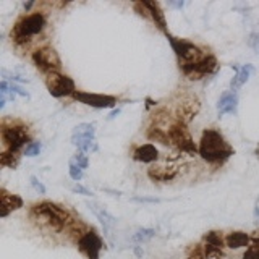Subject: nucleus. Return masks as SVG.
I'll list each match as a JSON object with an SVG mask.
<instances>
[{"mask_svg": "<svg viewBox=\"0 0 259 259\" xmlns=\"http://www.w3.org/2000/svg\"><path fill=\"white\" fill-rule=\"evenodd\" d=\"M198 154L207 164L222 165L233 156L235 149L217 128H206L201 135Z\"/></svg>", "mask_w": 259, "mask_h": 259, "instance_id": "obj_1", "label": "nucleus"}, {"mask_svg": "<svg viewBox=\"0 0 259 259\" xmlns=\"http://www.w3.org/2000/svg\"><path fill=\"white\" fill-rule=\"evenodd\" d=\"M29 215L32 219V222L39 225L40 229H46L54 233L63 232L67 229V225L71 222L67 209L49 201L37 202V204L32 206L29 210Z\"/></svg>", "mask_w": 259, "mask_h": 259, "instance_id": "obj_2", "label": "nucleus"}, {"mask_svg": "<svg viewBox=\"0 0 259 259\" xmlns=\"http://www.w3.org/2000/svg\"><path fill=\"white\" fill-rule=\"evenodd\" d=\"M46 26V18L42 13H31L28 16H23L15 23L12 28V40L18 46L28 44L32 36H37Z\"/></svg>", "mask_w": 259, "mask_h": 259, "instance_id": "obj_3", "label": "nucleus"}, {"mask_svg": "<svg viewBox=\"0 0 259 259\" xmlns=\"http://www.w3.org/2000/svg\"><path fill=\"white\" fill-rule=\"evenodd\" d=\"M0 135H2L4 149L18 152L21 148L29 144V128L20 121H4L0 126Z\"/></svg>", "mask_w": 259, "mask_h": 259, "instance_id": "obj_4", "label": "nucleus"}, {"mask_svg": "<svg viewBox=\"0 0 259 259\" xmlns=\"http://www.w3.org/2000/svg\"><path fill=\"white\" fill-rule=\"evenodd\" d=\"M168 138H170V144L175 146L180 152L190 154V156L198 154V146L194 144V140H193L188 126L180 123V121H175V123L170 125Z\"/></svg>", "mask_w": 259, "mask_h": 259, "instance_id": "obj_5", "label": "nucleus"}, {"mask_svg": "<svg viewBox=\"0 0 259 259\" xmlns=\"http://www.w3.org/2000/svg\"><path fill=\"white\" fill-rule=\"evenodd\" d=\"M167 37H168V42H170V46H172L175 55L178 57V60H180V65L196 63V62L202 60L207 55V54H204L201 51V47L190 42V40L172 37V36H167Z\"/></svg>", "mask_w": 259, "mask_h": 259, "instance_id": "obj_6", "label": "nucleus"}, {"mask_svg": "<svg viewBox=\"0 0 259 259\" xmlns=\"http://www.w3.org/2000/svg\"><path fill=\"white\" fill-rule=\"evenodd\" d=\"M32 62H34L36 67L46 73V75H51V73H60L62 68V60L59 54L54 47H39L32 52Z\"/></svg>", "mask_w": 259, "mask_h": 259, "instance_id": "obj_7", "label": "nucleus"}, {"mask_svg": "<svg viewBox=\"0 0 259 259\" xmlns=\"http://www.w3.org/2000/svg\"><path fill=\"white\" fill-rule=\"evenodd\" d=\"M71 144L79 152H96L99 149V146L96 143V128L93 123H81L75 130H73L71 135Z\"/></svg>", "mask_w": 259, "mask_h": 259, "instance_id": "obj_8", "label": "nucleus"}, {"mask_svg": "<svg viewBox=\"0 0 259 259\" xmlns=\"http://www.w3.org/2000/svg\"><path fill=\"white\" fill-rule=\"evenodd\" d=\"M201 110V101L196 94L193 93H185L180 101L177 102V109H175V117L177 121L188 126L191 121L196 118V115Z\"/></svg>", "mask_w": 259, "mask_h": 259, "instance_id": "obj_9", "label": "nucleus"}, {"mask_svg": "<svg viewBox=\"0 0 259 259\" xmlns=\"http://www.w3.org/2000/svg\"><path fill=\"white\" fill-rule=\"evenodd\" d=\"M180 68L186 78L201 79L204 76L214 75V73L219 70V62L212 54H207L202 60H199L196 63H190V65H180Z\"/></svg>", "mask_w": 259, "mask_h": 259, "instance_id": "obj_10", "label": "nucleus"}, {"mask_svg": "<svg viewBox=\"0 0 259 259\" xmlns=\"http://www.w3.org/2000/svg\"><path fill=\"white\" fill-rule=\"evenodd\" d=\"M46 86L49 89V93L54 97H68V96H75L76 93V86L75 81L70 76L62 75V73H51V75H46Z\"/></svg>", "mask_w": 259, "mask_h": 259, "instance_id": "obj_11", "label": "nucleus"}, {"mask_svg": "<svg viewBox=\"0 0 259 259\" xmlns=\"http://www.w3.org/2000/svg\"><path fill=\"white\" fill-rule=\"evenodd\" d=\"M73 97H75L76 101H79L81 104L89 105V107H94V109H112L117 105V99L109 94H94V93H86V91H76Z\"/></svg>", "mask_w": 259, "mask_h": 259, "instance_id": "obj_12", "label": "nucleus"}, {"mask_svg": "<svg viewBox=\"0 0 259 259\" xmlns=\"http://www.w3.org/2000/svg\"><path fill=\"white\" fill-rule=\"evenodd\" d=\"M102 246V238L96 233V230L84 232L78 240V248L88 256V259H99Z\"/></svg>", "mask_w": 259, "mask_h": 259, "instance_id": "obj_13", "label": "nucleus"}, {"mask_svg": "<svg viewBox=\"0 0 259 259\" xmlns=\"http://www.w3.org/2000/svg\"><path fill=\"white\" fill-rule=\"evenodd\" d=\"M178 174V167L174 164H152L148 168V177L152 182H172Z\"/></svg>", "mask_w": 259, "mask_h": 259, "instance_id": "obj_14", "label": "nucleus"}, {"mask_svg": "<svg viewBox=\"0 0 259 259\" xmlns=\"http://www.w3.org/2000/svg\"><path fill=\"white\" fill-rule=\"evenodd\" d=\"M238 110V94L235 91H225L217 101V115L224 117L229 113H237Z\"/></svg>", "mask_w": 259, "mask_h": 259, "instance_id": "obj_15", "label": "nucleus"}, {"mask_svg": "<svg viewBox=\"0 0 259 259\" xmlns=\"http://www.w3.org/2000/svg\"><path fill=\"white\" fill-rule=\"evenodd\" d=\"M0 201H2V212H0L2 217H7L13 210H18L20 207H23V199L18 194L8 193L5 188L0 190Z\"/></svg>", "mask_w": 259, "mask_h": 259, "instance_id": "obj_16", "label": "nucleus"}, {"mask_svg": "<svg viewBox=\"0 0 259 259\" xmlns=\"http://www.w3.org/2000/svg\"><path fill=\"white\" fill-rule=\"evenodd\" d=\"M133 159L143 164H154L159 159V151L154 144H141L133 151Z\"/></svg>", "mask_w": 259, "mask_h": 259, "instance_id": "obj_17", "label": "nucleus"}, {"mask_svg": "<svg viewBox=\"0 0 259 259\" xmlns=\"http://www.w3.org/2000/svg\"><path fill=\"white\" fill-rule=\"evenodd\" d=\"M225 246L230 249H241V248H249L251 246V237L246 232H230L225 235Z\"/></svg>", "mask_w": 259, "mask_h": 259, "instance_id": "obj_18", "label": "nucleus"}, {"mask_svg": "<svg viewBox=\"0 0 259 259\" xmlns=\"http://www.w3.org/2000/svg\"><path fill=\"white\" fill-rule=\"evenodd\" d=\"M88 207L93 210L94 215H96L97 219H99V222L102 224L104 230L107 232V233H110V230L117 225V219L113 217V215L109 212V210H105V209L101 207L99 204H96V202H88Z\"/></svg>", "mask_w": 259, "mask_h": 259, "instance_id": "obj_19", "label": "nucleus"}, {"mask_svg": "<svg viewBox=\"0 0 259 259\" xmlns=\"http://www.w3.org/2000/svg\"><path fill=\"white\" fill-rule=\"evenodd\" d=\"M144 7H146V10H148V15H149V18L156 23V26L162 31V32H165V34L168 36V32H167V21H165V15L164 12H162V8L157 2H143Z\"/></svg>", "mask_w": 259, "mask_h": 259, "instance_id": "obj_20", "label": "nucleus"}, {"mask_svg": "<svg viewBox=\"0 0 259 259\" xmlns=\"http://www.w3.org/2000/svg\"><path fill=\"white\" fill-rule=\"evenodd\" d=\"M235 70H237V75H235L230 81V91H237V89H240L249 79V76L254 73V67L249 63L243 65L240 68H235Z\"/></svg>", "mask_w": 259, "mask_h": 259, "instance_id": "obj_21", "label": "nucleus"}, {"mask_svg": "<svg viewBox=\"0 0 259 259\" xmlns=\"http://www.w3.org/2000/svg\"><path fill=\"white\" fill-rule=\"evenodd\" d=\"M148 138L151 141H156V143H160L164 146H168L170 144V138H168V132L164 128H160L157 125H152L149 126L148 130Z\"/></svg>", "mask_w": 259, "mask_h": 259, "instance_id": "obj_22", "label": "nucleus"}, {"mask_svg": "<svg viewBox=\"0 0 259 259\" xmlns=\"http://www.w3.org/2000/svg\"><path fill=\"white\" fill-rule=\"evenodd\" d=\"M18 162H20L18 152L7 151V149H2V152H0V164H2L4 167L15 168L16 165H18Z\"/></svg>", "mask_w": 259, "mask_h": 259, "instance_id": "obj_23", "label": "nucleus"}, {"mask_svg": "<svg viewBox=\"0 0 259 259\" xmlns=\"http://www.w3.org/2000/svg\"><path fill=\"white\" fill-rule=\"evenodd\" d=\"M204 243H209V245H214L219 248H225V237L222 235V232L210 230L204 235Z\"/></svg>", "mask_w": 259, "mask_h": 259, "instance_id": "obj_24", "label": "nucleus"}, {"mask_svg": "<svg viewBox=\"0 0 259 259\" xmlns=\"http://www.w3.org/2000/svg\"><path fill=\"white\" fill-rule=\"evenodd\" d=\"M202 249H204L206 259H222L224 257V248H219L214 245H209V243H204V245H202Z\"/></svg>", "mask_w": 259, "mask_h": 259, "instance_id": "obj_25", "label": "nucleus"}, {"mask_svg": "<svg viewBox=\"0 0 259 259\" xmlns=\"http://www.w3.org/2000/svg\"><path fill=\"white\" fill-rule=\"evenodd\" d=\"M154 235H156V230H152V229H140L135 235H133V241L135 243H146V241H149Z\"/></svg>", "mask_w": 259, "mask_h": 259, "instance_id": "obj_26", "label": "nucleus"}, {"mask_svg": "<svg viewBox=\"0 0 259 259\" xmlns=\"http://www.w3.org/2000/svg\"><path fill=\"white\" fill-rule=\"evenodd\" d=\"M70 164H73V165H76V167H79L81 170H86L88 168V165H89V159H88V156L84 152H76L75 156H73L71 159H70Z\"/></svg>", "mask_w": 259, "mask_h": 259, "instance_id": "obj_27", "label": "nucleus"}, {"mask_svg": "<svg viewBox=\"0 0 259 259\" xmlns=\"http://www.w3.org/2000/svg\"><path fill=\"white\" fill-rule=\"evenodd\" d=\"M39 152H40V143H36V141L29 143L26 148H24V156H28V157H36L39 156Z\"/></svg>", "mask_w": 259, "mask_h": 259, "instance_id": "obj_28", "label": "nucleus"}, {"mask_svg": "<svg viewBox=\"0 0 259 259\" xmlns=\"http://www.w3.org/2000/svg\"><path fill=\"white\" fill-rule=\"evenodd\" d=\"M83 172L84 170H81L79 167H76V165H73V164H70V168H68V174H70V178L71 180H75L76 183L83 178Z\"/></svg>", "mask_w": 259, "mask_h": 259, "instance_id": "obj_29", "label": "nucleus"}, {"mask_svg": "<svg viewBox=\"0 0 259 259\" xmlns=\"http://www.w3.org/2000/svg\"><path fill=\"white\" fill-rule=\"evenodd\" d=\"M248 46L253 49L256 54H259V32L257 31L251 32V34H249V37H248Z\"/></svg>", "mask_w": 259, "mask_h": 259, "instance_id": "obj_30", "label": "nucleus"}, {"mask_svg": "<svg viewBox=\"0 0 259 259\" xmlns=\"http://www.w3.org/2000/svg\"><path fill=\"white\" fill-rule=\"evenodd\" d=\"M241 259H259V248H256V246L246 248L245 254H243Z\"/></svg>", "mask_w": 259, "mask_h": 259, "instance_id": "obj_31", "label": "nucleus"}, {"mask_svg": "<svg viewBox=\"0 0 259 259\" xmlns=\"http://www.w3.org/2000/svg\"><path fill=\"white\" fill-rule=\"evenodd\" d=\"M31 185H32V188H34L39 194H46V191H47V190H46V186L39 182V178H37V177H34V175L31 177Z\"/></svg>", "mask_w": 259, "mask_h": 259, "instance_id": "obj_32", "label": "nucleus"}, {"mask_svg": "<svg viewBox=\"0 0 259 259\" xmlns=\"http://www.w3.org/2000/svg\"><path fill=\"white\" fill-rule=\"evenodd\" d=\"M186 259H206V256H204V249H202V246H196L194 248L191 253H190V256L186 257Z\"/></svg>", "mask_w": 259, "mask_h": 259, "instance_id": "obj_33", "label": "nucleus"}, {"mask_svg": "<svg viewBox=\"0 0 259 259\" xmlns=\"http://www.w3.org/2000/svg\"><path fill=\"white\" fill-rule=\"evenodd\" d=\"M73 191H75V193H79V194H84V196H93V191H89L88 188H84V186H81V185H75V186H73V188H71Z\"/></svg>", "mask_w": 259, "mask_h": 259, "instance_id": "obj_34", "label": "nucleus"}, {"mask_svg": "<svg viewBox=\"0 0 259 259\" xmlns=\"http://www.w3.org/2000/svg\"><path fill=\"white\" fill-rule=\"evenodd\" d=\"M251 237V246L259 248V230H254L253 233H249Z\"/></svg>", "mask_w": 259, "mask_h": 259, "instance_id": "obj_35", "label": "nucleus"}, {"mask_svg": "<svg viewBox=\"0 0 259 259\" xmlns=\"http://www.w3.org/2000/svg\"><path fill=\"white\" fill-rule=\"evenodd\" d=\"M32 5H34V2H28V4H24V10L28 12V10H29V8H31Z\"/></svg>", "mask_w": 259, "mask_h": 259, "instance_id": "obj_36", "label": "nucleus"}, {"mask_svg": "<svg viewBox=\"0 0 259 259\" xmlns=\"http://www.w3.org/2000/svg\"><path fill=\"white\" fill-rule=\"evenodd\" d=\"M170 5H172V7H177V8H182L185 4H183V2H178V4H170Z\"/></svg>", "mask_w": 259, "mask_h": 259, "instance_id": "obj_37", "label": "nucleus"}, {"mask_svg": "<svg viewBox=\"0 0 259 259\" xmlns=\"http://www.w3.org/2000/svg\"><path fill=\"white\" fill-rule=\"evenodd\" d=\"M257 156H259V148H257Z\"/></svg>", "mask_w": 259, "mask_h": 259, "instance_id": "obj_38", "label": "nucleus"}]
</instances>
